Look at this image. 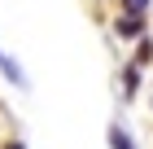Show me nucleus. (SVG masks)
Segmentation results:
<instances>
[{"mask_svg":"<svg viewBox=\"0 0 153 149\" xmlns=\"http://www.w3.org/2000/svg\"><path fill=\"white\" fill-rule=\"evenodd\" d=\"M136 88H140V66H136V61H127V66H123V92H127V97H136Z\"/></svg>","mask_w":153,"mask_h":149,"instance_id":"nucleus-2","label":"nucleus"},{"mask_svg":"<svg viewBox=\"0 0 153 149\" xmlns=\"http://www.w3.org/2000/svg\"><path fill=\"white\" fill-rule=\"evenodd\" d=\"M0 70H4V75H9L13 83H26V75L18 70V61H13V57H4V61H0Z\"/></svg>","mask_w":153,"mask_h":149,"instance_id":"nucleus-6","label":"nucleus"},{"mask_svg":"<svg viewBox=\"0 0 153 149\" xmlns=\"http://www.w3.org/2000/svg\"><path fill=\"white\" fill-rule=\"evenodd\" d=\"M114 31H118V40H140V35H144V18H140V13H118V18H114Z\"/></svg>","mask_w":153,"mask_h":149,"instance_id":"nucleus-1","label":"nucleus"},{"mask_svg":"<svg viewBox=\"0 0 153 149\" xmlns=\"http://www.w3.org/2000/svg\"><path fill=\"white\" fill-rule=\"evenodd\" d=\"M118 4H123V13H140V18H144L153 0H118Z\"/></svg>","mask_w":153,"mask_h":149,"instance_id":"nucleus-5","label":"nucleus"},{"mask_svg":"<svg viewBox=\"0 0 153 149\" xmlns=\"http://www.w3.org/2000/svg\"><path fill=\"white\" fill-rule=\"evenodd\" d=\"M153 61V40L149 35H140V48H136V66H149Z\"/></svg>","mask_w":153,"mask_h":149,"instance_id":"nucleus-4","label":"nucleus"},{"mask_svg":"<svg viewBox=\"0 0 153 149\" xmlns=\"http://www.w3.org/2000/svg\"><path fill=\"white\" fill-rule=\"evenodd\" d=\"M109 149H136V145H131V132H127V127H109Z\"/></svg>","mask_w":153,"mask_h":149,"instance_id":"nucleus-3","label":"nucleus"},{"mask_svg":"<svg viewBox=\"0 0 153 149\" xmlns=\"http://www.w3.org/2000/svg\"><path fill=\"white\" fill-rule=\"evenodd\" d=\"M4 149H26V145H22V140H4Z\"/></svg>","mask_w":153,"mask_h":149,"instance_id":"nucleus-7","label":"nucleus"}]
</instances>
